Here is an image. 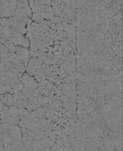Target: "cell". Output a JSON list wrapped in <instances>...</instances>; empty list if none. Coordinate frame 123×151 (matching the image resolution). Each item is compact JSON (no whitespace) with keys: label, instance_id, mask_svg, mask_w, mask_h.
Listing matches in <instances>:
<instances>
[{"label":"cell","instance_id":"8992f818","mask_svg":"<svg viewBox=\"0 0 123 151\" xmlns=\"http://www.w3.org/2000/svg\"><path fill=\"white\" fill-rule=\"evenodd\" d=\"M2 101L8 105H12L13 104V96L10 94H7L2 97Z\"/></svg>","mask_w":123,"mask_h":151},{"label":"cell","instance_id":"7a4b0ae2","mask_svg":"<svg viewBox=\"0 0 123 151\" xmlns=\"http://www.w3.org/2000/svg\"><path fill=\"white\" fill-rule=\"evenodd\" d=\"M42 61L36 57H31L26 66V72L31 76H34L36 72L42 65Z\"/></svg>","mask_w":123,"mask_h":151},{"label":"cell","instance_id":"277c9868","mask_svg":"<svg viewBox=\"0 0 123 151\" xmlns=\"http://www.w3.org/2000/svg\"><path fill=\"white\" fill-rule=\"evenodd\" d=\"M21 82L24 87H26L31 89H35L38 86V84L36 80L32 76H29L27 73H23L21 76Z\"/></svg>","mask_w":123,"mask_h":151},{"label":"cell","instance_id":"52a82bcc","mask_svg":"<svg viewBox=\"0 0 123 151\" xmlns=\"http://www.w3.org/2000/svg\"><path fill=\"white\" fill-rule=\"evenodd\" d=\"M21 1H23V2H28V0H21Z\"/></svg>","mask_w":123,"mask_h":151},{"label":"cell","instance_id":"3957f363","mask_svg":"<svg viewBox=\"0 0 123 151\" xmlns=\"http://www.w3.org/2000/svg\"><path fill=\"white\" fill-rule=\"evenodd\" d=\"M18 59L22 61L26 67L29 58V52L27 48L22 46H16L14 52Z\"/></svg>","mask_w":123,"mask_h":151},{"label":"cell","instance_id":"6da1fadb","mask_svg":"<svg viewBox=\"0 0 123 151\" xmlns=\"http://www.w3.org/2000/svg\"><path fill=\"white\" fill-rule=\"evenodd\" d=\"M15 14L24 17L30 18L32 16V10L29 5V3L18 0L17 2Z\"/></svg>","mask_w":123,"mask_h":151},{"label":"cell","instance_id":"5b68a950","mask_svg":"<svg viewBox=\"0 0 123 151\" xmlns=\"http://www.w3.org/2000/svg\"><path fill=\"white\" fill-rule=\"evenodd\" d=\"M19 127V126H13L11 130L12 136L17 140H19L21 137V131Z\"/></svg>","mask_w":123,"mask_h":151}]
</instances>
